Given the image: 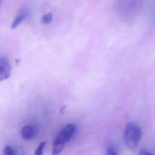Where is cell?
<instances>
[{"instance_id":"cell-3","label":"cell","mask_w":155,"mask_h":155,"mask_svg":"<svg viewBox=\"0 0 155 155\" xmlns=\"http://www.w3.org/2000/svg\"><path fill=\"white\" fill-rule=\"evenodd\" d=\"M10 74V64L5 57L0 58V80L7 79Z\"/></svg>"},{"instance_id":"cell-1","label":"cell","mask_w":155,"mask_h":155,"mask_svg":"<svg viewBox=\"0 0 155 155\" xmlns=\"http://www.w3.org/2000/svg\"><path fill=\"white\" fill-rule=\"evenodd\" d=\"M142 137V130L135 122H130L125 127L124 140L127 147L130 150H134L137 146Z\"/></svg>"},{"instance_id":"cell-5","label":"cell","mask_w":155,"mask_h":155,"mask_svg":"<svg viewBox=\"0 0 155 155\" xmlns=\"http://www.w3.org/2000/svg\"><path fill=\"white\" fill-rule=\"evenodd\" d=\"M28 14V12L27 10H24L22 12H21L20 14H19L13 21L12 24V28H15L19 24H20L27 17Z\"/></svg>"},{"instance_id":"cell-9","label":"cell","mask_w":155,"mask_h":155,"mask_svg":"<svg viewBox=\"0 0 155 155\" xmlns=\"http://www.w3.org/2000/svg\"><path fill=\"white\" fill-rule=\"evenodd\" d=\"M139 155H153V154H152L150 151H149L147 150L143 149L140 151Z\"/></svg>"},{"instance_id":"cell-2","label":"cell","mask_w":155,"mask_h":155,"mask_svg":"<svg viewBox=\"0 0 155 155\" xmlns=\"http://www.w3.org/2000/svg\"><path fill=\"white\" fill-rule=\"evenodd\" d=\"M76 130V125L74 124L66 125L59 133L54 140L65 144L68 142Z\"/></svg>"},{"instance_id":"cell-6","label":"cell","mask_w":155,"mask_h":155,"mask_svg":"<svg viewBox=\"0 0 155 155\" xmlns=\"http://www.w3.org/2000/svg\"><path fill=\"white\" fill-rule=\"evenodd\" d=\"M3 155H18V153L11 146L7 145L4 149Z\"/></svg>"},{"instance_id":"cell-4","label":"cell","mask_w":155,"mask_h":155,"mask_svg":"<svg viewBox=\"0 0 155 155\" xmlns=\"http://www.w3.org/2000/svg\"><path fill=\"white\" fill-rule=\"evenodd\" d=\"M21 133L22 138L25 140H30L34 136L35 131L33 127H31V126L26 125L22 127Z\"/></svg>"},{"instance_id":"cell-7","label":"cell","mask_w":155,"mask_h":155,"mask_svg":"<svg viewBox=\"0 0 155 155\" xmlns=\"http://www.w3.org/2000/svg\"><path fill=\"white\" fill-rule=\"evenodd\" d=\"M45 144H46L45 141H43V142H41L40 144L38 145V148H36L34 155H42Z\"/></svg>"},{"instance_id":"cell-8","label":"cell","mask_w":155,"mask_h":155,"mask_svg":"<svg viewBox=\"0 0 155 155\" xmlns=\"http://www.w3.org/2000/svg\"><path fill=\"white\" fill-rule=\"evenodd\" d=\"M53 19V15L51 13H47L42 17V21L44 24H48L50 23Z\"/></svg>"},{"instance_id":"cell-10","label":"cell","mask_w":155,"mask_h":155,"mask_svg":"<svg viewBox=\"0 0 155 155\" xmlns=\"http://www.w3.org/2000/svg\"><path fill=\"white\" fill-rule=\"evenodd\" d=\"M107 155H117V153L115 152L113 148H109L107 150Z\"/></svg>"}]
</instances>
